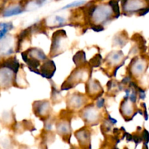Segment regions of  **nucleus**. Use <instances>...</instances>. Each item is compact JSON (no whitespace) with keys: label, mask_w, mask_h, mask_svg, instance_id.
Wrapping results in <instances>:
<instances>
[{"label":"nucleus","mask_w":149,"mask_h":149,"mask_svg":"<svg viewBox=\"0 0 149 149\" xmlns=\"http://www.w3.org/2000/svg\"><path fill=\"white\" fill-rule=\"evenodd\" d=\"M4 66L16 73L19 68V63L17 60L15 59V58H14L5 61L4 63Z\"/></svg>","instance_id":"obj_6"},{"label":"nucleus","mask_w":149,"mask_h":149,"mask_svg":"<svg viewBox=\"0 0 149 149\" xmlns=\"http://www.w3.org/2000/svg\"><path fill=\"white\" fill-rule=\"evenodd\" d=\"M111 14L112 9L110 5H100L99 7H95L91 17H94L95 22L97 23V22L101 23L106 20L109 16L111 15Z\"/></svg>","instance_id":"obj_1"},{"label":"nucleus","mask_w":149,"mask_h":149,"mask_svg":"<svg viewBox=\"0 0 149 149\" xmlns=\"http://www.w3.org/2000/svg\"><path fill=\"white\" fill-rule=\"evenodd\" d=\"M84 117L88 122H93L96 121L95 119H97V118L98 117V112L96 111L93 108L92 109L87 108V109L84 110Z\"/></svg>","instance_id":"obj_4"},{"label":"nucleus","mask_w":149,"mask_h":149,"mask_svg":"<svg viewBox=\"0 0 149 149\" xmlns=\"http://www.w3.org/2000/svg\"><path fill=\"white\" fill-rule=\"evenodd\" d=\"M143 139L146 141V143H148L149 141V133L148 131L144 130V132L143 133Z\"/></svg>","instance_id":"obj_13"},{"label":"nucleus","mask_w":149,"mask_h":149,"mask_svg":"<svg viewBox=\"0 0 149 149\" xmlns=\"http://www.w3.org/2000/svg\"><path fill=\"white\" fill-rule=\"evenodd\" d=\"M11 71L7 69L6 67L0 70V85L5 87L10 84L13 79V74Z\"/></svg>","instance_id":"obj_3"},{"label":"nucleus","mask_w":149,"mask_h":149,"mask_svg":"<svg viewBox=\"0 0 149 149\" xmlns=\"http://www.w3.org/2000/svg\"><path fill=\"white\" fill-rule=\"evenodd\" d=\"M85 3H86V1H84V0H80V1H73V2L70 3V4L64 6V7L62 8V10H65V9H68V8H72V7H79V6L83 5V4H85Z\"/></svg>","instance_id":"obj_10"},{"label":"nucleus","mask_w":149,"mask_h":149,"mask_svg":"<svg viewBox=\"0 0 149 149\" xmlns=\"http://www.w3.org/2000/svg\"><path fill=\"white\" fill-rule=\"evenodd\" d=\"M109 5L111 7L112 10L113 11V13H115V15H116V17H119V14H120V10H119V4H118L117 1L116 0H111L109 1Z\"/></svg>","instance_id":"obj_9"},{"label":"nucleus","mask_w":149,"mask_h":149,"mask_svg":"<svg viewBox=\"0 0 149 149\" xmlns=\"http://www.w3.org/2000/svg\"><path fill=\"white\" fill-rule=\"evenodd\" d=\"M109 119H110V122H111L112 124H116V122H117V121H116V119H113V118L111 117L110 116H109Z\"/></svg>","instance_id":"obj_17"},{"label":"nucleus","mask_w":149,"mask_h":149,"mask_svg":"<svg viewBox=\"0 0 149 149\" xmlns=\"http://www.w3.org/2000/svg\"><path fill=\"white\" fill-rule=\"evenodd\" d=\"M55 71V65L52 61H47L44 64L42 68V71L40 74H42L44 77H46L47 79H50L53 75L54 72Z\"/></svg>","instance_id":"obj_2"},{"label":"nucleus","mask_w":149,"mask_h":149,"mask_svg":"<svg viewBox=\"0 0 149 149\" xmlns=\"http://www.w3.org/2000/svg\"><path fill=\"white\" fill-rule=\"evenodd\" d=\"M58 127V131L59 132H63V134H66L68 131L69 132V125L68 124L62 123L61 125H59Z\"/></svg>","instance_id":"obj_11"},{"label":"nucleus","mask_w":149,"mask_h":149,"mask_svg":"<svg viewBox=\"0 0 149 149\" xmlns=\"http://www.w3.org/2000/svg\"><path fill=\"white\" fill-rule=\"evenodd\" d=\"M0 28H1L0 30V40H1L9 31L13 29V26L12 23H1Z\"/></svg>","instance_id":"obj_7"},{"label":"nucleus","mask_w":149,"mask_h":149,"mask_svg":"<svg viewBox=\"0 0 149 149\" xmlns=\"http://www.w3.org/2000/svg\"><path fill=\"white\" fill-rule=\"evenodd\" d=\"M92 29H93V31H97V32L101 31L103 30V28L100 26H93V27H92Z\"/></svg>","instance_id":"obj_14"},{"label":"nucleus","mask_w":149,"mask_h":149,"mask_svg":"<svg viewBox=\"0 0 149 149\" xmlns=\"http://www.w3.org/2000/svg\"><path fill=\"white\" fill-rule=\"evenodd\" d=\"M23 12V8L20 6H13V7H10L8 9H7L3 13V16L4 17H10V16L20 14Z\"/></svg>","instance_id":"obj_5"},{"label":"nucleus","mask_w":149,"mask_h":149,"mask_svg":"<svg viewBox=\"0 0 149 149\" xmlns=\"http://www.w3.org/2000/svg\"><path fill=\"white\" fill-rule=\"evenodd\" d=\"M103 106H104V99H100V100L97 102V106L99 109H100V108L103 107Z\"/></svg>","instance_id":"obj_15"},{"label":"nucleus","mask_w":149,"mask_h":149,"mask_svg":"<svg viewBox=\"0 0 149 149\" xmlns=\"http://www.w3.org/2000/svg\"><path fill=\"white\" fill-rule=\"evenodd\" d=\"M70 103L72 105L73 107L76 108V109L81 107L84 103L83 97L81 96H74L70 100Z\"/></svg>","instance_id":"obj_8"},{"label":"nucleus","mask_w":149,"mask_h":149,"mask_svg":"<svg viewBox=\"0 0 149 149\" xmlns=\"http://www.w3.org/2000/svg\"><path fill=\"white\" fill-rule=\"evenodd\" d=\"M55 19H56V20L58 21V23H59L60 26H62V25L64 24V23L65 22V20L64 17H61V16H56L55 17Z\"/></svg>","instance_id":"obj_12"},{"label":"nucleus","mask_w":149,"mask_h":149,"mask_svg":"<svg viewBox=\"0 0 149 149\" xmlns=\"http://www.w3.org/2000/svg\"><path fill=\"white\" fill-rule=\"evenodd\" d=\"M136 94H135V93H132V94L130 95V100H131V101L132 102V103H135V101H136Z\"/></svg>","instance_id":"obj_16"}]
</instances>
